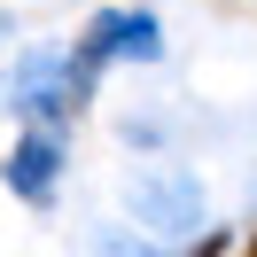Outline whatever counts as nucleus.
<instances>
[{"label": "nucleus", "instance_id": "nucleus-1", "mask_svg": "<svg viewBox=\"0 0 257 257\" xmlns=\"http://www.w3.org/2000/svg\"><path fill=\"white\" fill-rule=\"evenodd\" d=\"M0 101H8V109H24L32 125L78 117L86 101H94V63H86L78 47H70V55H55V47H24L16 70L0 78Z\"/></svg>", "mask_w": 257, "mask_h": 257}, {"label": "nucleus", "instance_id": "nucleus-2", "mask_svg": "<svg viewBox=\"0 0 257 257\" xmlns=\"http://www.w3.org/2000/svg\"><path fill=\"white\" fill-rule=\"evenodd\" d=\"M133 218L156 226V234H195V226H203V187H195V172L148 164V172L133 179Z\"/></svg>", "mask_w": 257, "mask_h": 257}, {"label": "nucleus", "instance_id": "nucleus-3", "mask_svg": "<svg viewBox=\"0 0 257 257\" xmlns=\"http://www.w3.org/2000/svg\"><path fill=\"white\" fill-rule=\"evenodd\" d=\"M78 55L86 63H156L164 55V24L148 16V8H101L94 24H86V39H78Z\"/></svg>", "mask_w": 257, "mask_h": 257}, {"label": "nucleus", "instance_id": "nucleus-4", "mask_svg": "<svg viewBox=\"0 0 257 257\" xmlns=\"http://www.w3.org/2000/svg\"><path fill=\"white\" fill-rule=\"evenodd\" d=\"M0 179H8V195L16 203H47L55 179H63V141H55V125H32L16 148H8V164H0Z\"/></svg>", "mask_w": 257, "mask_h": 257}, {"label": "nucleus", "instance_id": "nucleus-5", "mask_svg": "<svg viewBox=\"0 0 257 257\" xmlns=\"http://www.w3.org/2000/svg\"><path fill=\"white\" fill-rule=\"evenodd\" d=\"M86 257H164L156 241H133L125 226H94V234H86Z\"/></svg>", "mask_w": 257, "mask_h": 257}, {"label": "nucleus", "instance_id": "nucleus-6", "mask_svg": "<svg viewBox=\"0 0 257 257\" xmlns=\"http://www.w3.org/2000/svg\"><path fill=\"white\" fill-rule=\"evenodd\" d=\"M187 257H226V234H203V241H195Z\"/></svg>", "mask_w": 257, "mask_h": 257}, {"label": "nucleus", "instance_id": "nucleus-7", "mask_svg": "<svg viewBox=\"0 0 257 257\" xmlns=\"http://www.w3.org/2000/svg\"><path fill=\"white\" fill-rule=\"evenodd\" d=\"M241 257H257V234H249V241H241Z\"/></svg>", "mask_w": 257, "mask_h": 257}]
</instances>
